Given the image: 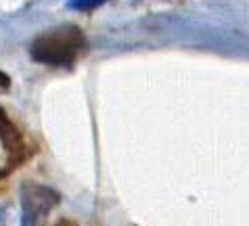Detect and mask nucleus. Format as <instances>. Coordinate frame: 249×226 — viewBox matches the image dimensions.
Here are the masks:
<instances>
[{"label":"nucleus","mask_w":249,"mask_h":226,"mask_svg":"<svg viewBox=\"0 0 249 226\" xmlns=\"http://www.w3.org/2000/svg\"><path fill=\"white\" fill-rule=\"evenodd\" d=\"M61 203V195L38 182H23L21 187V226H42L48 214Z\"/></svg>","instance_id":"f03ea898"},{"label":"nucleus","mask_w":249,"mask_h":226,"mask_svg":"<svg viewBox=\"0 0 249 226\" xmlns=\"http://www.w3.org/2000/svg\"><path fill=\"white\" fill-rule=\"evenodd\" d=\"M9 224H11V209L0 208V226H9Z\"/></svg>","instance_id":"39448f33"},{"label":"nucleus","mask_w":249,"mask_h":226,"mask_svg":"<svg viewBox=\"0 0 249 226\" xmlns=\"http://www.w3.org/2000/svg\"><path fill=\"white\" fill-rule=\"evenodd\" d=\"M59 226H61V224H59Z\"/></svg>","instance_id":"0eeeda50"},{"label":"nucleus","mask_w":249,"mask_h":226,"mask_svg":"<svg viewBox=\"0 0 249 226\" xmlns=\"http://www.w3.org/2000/svg\"><path fill=\"white\" fill-rule=\"evenodd\" d=\"M86 36L78 25H59L53 27L34 40L30 54L36 63L51 67H71L86 51Z\"/></svg>","instance_id":"f257e3e1"},{"label":"nucleus","mask_w":249,"mask_h":226,"mask_svg":"<svg viewBox=\"0 0 249 226\" xmlns=\"http://www.w3.org/2000/svg\"><path fill=\"white\" fill-rule=\"evenodd\" d=\"M0 140H2L4 149L9 151V155H13V166H17L19 161H23L27 157L23 134L19 132L17 126L9 120V115L2 109H0Z\"/></svg>","instance_id":"7ed1b4c3"},{"label":"nucleus","mask_w":249,"mask_h":226,"mask_svg":"<svg viewBox=\"0 0 249 226\" xmlns=\"http://www.w3.org/2000/svg\"><path fill=\"white\" fill-rule=\"evenodd\" d=\"M11 88V78L4 71H0V90H9Z\"/></svg>","instance_id":"423d86ee"},{"label":"nucleus","mask_w":249,"mask_h":226,"mask_svg":"<svg viewBox=\"0 0 249 226\" xmlns=\"http://www.w3.org/2000/svg\"><path fill=\"white\" fill-rule=\"evenodd\" d=\"M107 0H69L67 2V9L71 11H92V9H99L101 4H105Z\"/></svg>","instance_id":"20e7f679"}]
</instances>
